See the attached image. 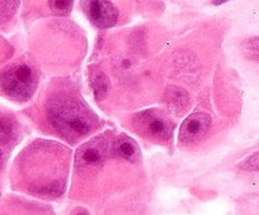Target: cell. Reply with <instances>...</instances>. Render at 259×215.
I'll return each instance as SVG.
<instances>
[{
  "label": "cell",
  "mask_w": 259,
  "mask_h": 215,
  "mask_svg": "<svg viewBox=\"0 0 259 215\" xmlns=\"http://www.w3.org/2000/svg\"><path fill=\"white\" fill-rule=\"evenodd\" d=\"M51 124L71 141L86 136L94 129L95 115L73 99H57L48 105Z\"/></svg>",
  "instance_id": "obj_1"
},
{
  "label": "cell",
  "mask_w": 259,
  "mask_h": 215,
  "mask_svg": "<svg viewBox=\"0 0 259 215\" xmlns=\"http://www.w3.org/2000/svg\"><path fill=\"white\" fill-rule=\"evenodd\" d=\"M38 77L28 63H19L7 68L0 75V85L7 95L17 100H28L37 88Z\"/></svg>",
  "instance_id": "obj_2"
},
{
  "label": "cell",
  "mask_w": 259,
  "mask_h": 215,
  "mask_svg": "<svg viewBox=\"0 0 259 215\" xmlns=\"http://www.w3.org/2000/svg\"><path fill=\"white\" fill-rule=\"evenodd\" d=\"M134 124L137 131L143 133L144 136H149L156 139H168L174 131L171 121L163 114L153 109L138 114L134 118Z\"/></svg>",
  "instance_id": "obj_3"
},
{
  "label": "cell",
  "mask_w": 259,
  "mask_h": 215,
  "mask_svg": "<svg viewBox=\"0 0 259 215\" xmlns=\"http://www.w3.org/2000/svg\"><path fill=\"white\" fill-rule=\"evenodd\" d=\"M108 153V143L104 139L96 138L82 146L78 151L76 161H77L78 168L83 171L98 168L103 164Z\"/></svg>",
  "instance_id": "obj_4"
},
{
  "label": "cell",
  "mask_w": 259,
  "mask_h": 215,
  "mask_svg": "<svg viewBox=\"0 0 259 215\" xmlns=\"http://www.w3.org/2000/svg\"><path fill=\"white\" fill-rule=\"evenodd\" d=\"M85 10L91 22L99 28H110L118 20V10L110 2H103V0H91V2H83Z\"/></svg>",
  "instance_id": "obj_5"
},
{
  "label": "cell",
  "mask_w": 259,
  "mask_h": 215,
  "mask_svg": "<svg viewBox=\"0 0 259 215\" xmlns=\"http://www.w3.org/2000/svg\"><path fill=\"white\" fill-rule=\"evenodd\" d=\"M210 116L204 113H195L182 123L179 138L182 144H191L201 139L209 131Z\"/></svg>",
  "instance_id": "obj_6"
},
{
  "label": "cell",
  "mask_w": 259,
  "mask_h": 215,
  "mask_svg": "<svg viewBox=\"0 0 259 215\" xmlns=\"http://www.w3.org/2000/svg\"><path fill=\"white\" fill-rule=\"evenodd\" d=\"M114 154L120 158L129 159V161H134V159L138 157V146L136 144V142L133 139H131L129 137H120V138H116L115 144L113 147Z\"/></svg>",
  "instance_id": "obj_7"
},
{
  "label": "cell",
  "mask_w": 259,
  "mask_h": 215,
  "mask_svg": "<svg viewBox=\"0 0 259 215\" xmlns=\"http://www.w3.org/2000/svg\"><path fill=\"white\" fill-rule=\"evenodd\" d=\"M91 81H93V86H94V91H95L96 99H99V100L104 99V96L108 94L109 88H110L109 78L106 77L103 72L98 71V72L93 76V80Z\"/></svg>",
  "instance_id": "obj_8"
},
{
  "label": "cell",
  "mask_w": 259,
  "mask_h": 215,
  "mask_svg": "<svg viewBox=\"0 0 259 215\" xmlns=\"http://www.w3.org/2000/svg\"><path fill=\"white\" fill-rule=\"evenodd\" d=\"M10 139H12V134H10V128L0 120V166L4 162L5 157H7L8 149H9Z\"/></svg>",
  "instance_id": "obj_9"
},
{
  "label": "cell",
  "mask_w": 259,
  "mask_h": 215,
  "mask_svg": "<svg viewBox=\"0 0 259 215\" xmlns=\"http://www.w3.org/2000/svg\"><path fill=\"white\" fill-rule=\"evenodd\" d=\"M18 2H0V23L10 19L18 9Z\"/></svg>",
  "instance_id": "obj_10"
},
{
  "label": "cell",
  "mask_w": 259,
  "mask_h": 215,
  "mask_svg": "<svg viewBox=\"0 0 259 215\" xmlns=\"http://www.w3.org/2000/svg\"><path fill=\"white\" fill-rule=\"evenodd\" d=\"M51 9L56 13V14L66 15L71 12L72 9V2L71 0H63V2H50Z\"/></svg>",
  "instance_id": "obj_11"
},
{
  "label": "cell",
  "mask_w": 259,
  "mask_h": 215,
  "mask_svg": "<svg viewBox=\"0 0 259 215\" xmlns=\"http://www.w3.org/2000/svg\"><path fill=\"white\" fill-rule=\"evenodd\" d=\"M244 48L249 52V56H252L253 58L257 60L258 58V38H250V39H247L244 42Z\"/></svg>",
  "instance_id": "obj_12"
},
{
  "label": "cell",
  "mask_w": 259,
  "mask_h": 215,
  "mask_svg": "<svg viewBox=\"0 0 259 215\" xmlns=\"http://www.w3.org/2000/svg\"><path fill=\"white\" fill-rule=\"evenodd\" d=\"M243 169H250V171H257L258 169V153L255 152L253 156H250L249 158L245 159L242 164H240Z\"/></svg>",
  "instance_id": "obj_13"
},
{
  "label": "cell",
  "mask_w": 259,
  "mask_h": 215,
  "mask_svg": "<svg viewBox=\"0 0 259 215\" xmlns=\"http://www.w3.org/2000/svg\"><path fill=\"white\" fill-rule=\"evenodd\" d=\"M73 215H89V212L86 211V210L80 209V210H77V211H76L75 214H73Z\"/></svg>",
  "instance_id": "obj_14"
},
{
  "label": "cell",
  "mask_w": 259,
  "mask_h": 215,
  "mask_svg": "<svg viewBox=\"0 0 259 215\" xmlns=\"http://www.w3.org/2000/svg\"><path fill=\"white\" fill-rule=\"evenodd\" d=\"M223 3H225V2H214V4L219 5V4H223Z\"/></svg>",
  "instance_id": "obj_15"
}]
</instances>
